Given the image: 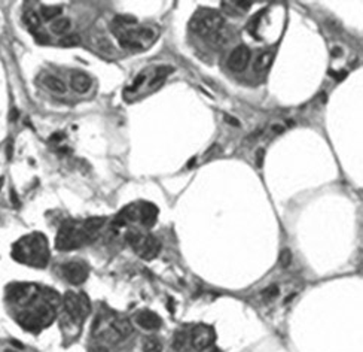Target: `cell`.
I'll list each match as a JSON object with an SVG mask.
<instances>
[{"instance_id":"obj_8","label":"cell","mask_w":363,"mask_h":352,"mask_svg":"<svg viewBox=\"0 0 363 352\" xmlns=\"http://www.w3.org/2000/svg\"><path fill=\"white\" fill-rule=\"evenodd\" d=\"M250 61V50L246 45H240L229 54L228 67L232 72H243Z\"/></svg>"},{"instance_id":"obj_12","label":"cell","mask_w":363,"mask_h":352,"mask_svg":"<svg viewBox=\"0 0 363 352\" xmlns=\"http://www.w3.org/2000/svg\"><path fill=\"white\" fill-rule=\"evenodd\" d=\"M91 85H92L91 78L84 72H76V74L71 75V78H70V87L73 88L76 93H81V94L89 91Z\"/></svg>"},{"instance_id":"obj_19","label":"cell","mask_w":363,"mask_h":352,"mask_svg":"<svg viewBox=\"0 0 363 352\" xmlns=\"http://www.w3.org/2000/svg\"><path fill=\"white\" fill-rule=\"evenodd\" d=\"M43 84H45L46 88H50V90L54 91V93H58V94H63V93H66V90H67L66 84H64L60 78L51 76V75H46V76L43 78Z\"/></svg>"},{"instance_id":"obj_34","label":"cell","mask_w":363,"mask_h":352,"mask_svg":"<svg viewBox=\"0 0 363 352\" xmlns=\"http://www.w3.org/2000/svg\"><path fill=\"white\" fill-rule=\"evenodd\" d=\"M225 121H228V124L235 126V127H238V126H240L238 120H237V118H232V116H229V115H225Z\"/></svg>"},{"instance_id":"obj_1","label":"cell","mask_w":363,"mask_h":352,"mask_svg":"<svg viewBox=\"0 0 363 352\" xmlns=\"http://www.w3.org/2000/svg\"><path fill=\"white\" fill-rule=\"evenodd\" d=\"M12 257L19 263L32 264L36 267H45L48 261L46 239L40 234H33L18 241L14 245Z\"/></svg>"},{"instance_id":"obj_9","label":"cell","mask_w":363,"mask_h":352,"mask_svg":"<svg viewBox=\"0 0 363 352\" xmlns=\"http://www.w3.org/2000/svg\"><path fill=\"white\" fill-rule=\"evenodd\" d=\"M36 296V287L29 284H14L8 288L9 300L15 303H27Z\"/></svg>"},{"instance_id":"obj_41","label":"cell","mask_w":363,"mask_h":352,"mask_svg":"<svg viewBox=\"0 0 363 352\" xmlns=\"http://www.w3.org/2000/svg\"><path fill=\"white\" fill-rule=\"evenodd\" d=\"M211 352H222V351H219V349H214V351H211Z\"/></svg>"},{"instance_id":"obj_27","label":"cell","mask_w":363,"mask_h":352,"mask_svg":"<svg viewBox=\"0 0 363 352\" xmlns=\"http://www.w3.org/2000/svg\"><path fill=\"white\" fill-rule=\"evenodd\" d=\"M79 43H81V37L78 35H69V36H64L60 40V45L61 46H67V48H70V46H76Z\"/></svg>"},{"instance_id":"obj_22","label":"cell","mask_w":363,"mask_h":352,"mask_svg":"<svg viewBox=\"0 0 363 352\" xmlns=\"http://www.w3.org/2000/svg\"><path fill=\"white\" fill-rule=\"evenodd\" d=\"M118 218H121L125 224H127L128 221H137V220H138V206H136V204L127 206V207L122 210V212L119 214Z\"/></svg>"},{"instance_id":"obj_25","label":"cell","mask_w":363,"mask_h":352,"mask_svg":"<svg viewBox=\"0 0 363 352\" xmlns=\"http://www.w3.org/2000/svg\"><path fill=\"white\" fill-rule=\"evenodd\" d=\"M24 22H26L27 27H29L30 30H36V29L40 27V18H39V15H37L36 12H33V11H29V12L24 14Z\"/></svg>"},{"instance_id":"obj_30","label":"cell","mask_w":363,"mask_h":352,"mask_svg":"<svg viewBox=\"0 0 363 352\" xmlns=\"http://www.w3.org/2000/svg\"><path fill=\"white\" fill-rule=\"evenodd\" d=\"M234 6L243 9V11H247L252 6V2H240V0H238V2H234Z\"/></svg>"},{"instance_id":"obj_2","label":"cell","mask_w":363,"mask_h":352,"mask_svg":"<svg viewBox=\"0 0 363 352\" xmlns=\"http://www.w3.org/2000/svg\"><path fill=\"white\" fill-rule=\"evenodd\" d=\"M94 238L89 236V234L78 227L75 222H64L60 230H58V234H57V241H55V246L61 251H70V249H75V248H79L88 242H91Z\"/></svg>"},{"instance_id":"obj_15","label":"cell","mask_w":363,"mask_h":352,"mask_svg":"<svg viewBox=\"0 0 363 352\" xmlns=\"http://www.w3.org/2000/svg\"><path fill=\"white\" fill-rule=\"evenodd\" d=\"M112 327L113 330L116 332V334L119 337H128L131 333H133V325L130 322V319L124 318V316H119V318H115L113 322H112Z\"/></svg>"},{"instance_id":"obj_4","label":"cell","mask_w":363,"mask_h":352,"mask_svg":"<svg viewBox=\"0 0 363 352\" xmlns=\"http://www.w3.org/2000/svg\"><path fill=\"white\" fill-rule=\"evenodd\" d=\"M127 241L131 248L143 258V260H154L161 251V243L155 236L141 234L138 231H130L127 234Z\"/></svg>"},{"instance_id":"obj_40","label":"cell","mask_w":363,"mask_h":352,"mask_svg":"<svg viewBox=\"0 0 363 352\" xmlns=\"http://www.w3.org/2000/svg\"><path fill=\"white\" fill-rule=\"evenodd\" d=\"M2 185H3V178H0V188H2Z\"/></svg>"},{"instance_id":"obj_38","label":"cell","mask_w":363,"mask_h":352,"mask_svg":"<svg viewBox=\"0 0 363 352\" xmlns=\"http://www.w3.org/2000/svg\"><path fill=\"white\" fill-rule=\"evenodd\" d=\"M11 120H12V121L17 120V109H12V112H11Z\"/></svg>"},{"instance_id":"obj_31","label":"cell","mask_w":363,"mask_h":352,"mask_svg":"<svg viewBox=\"0 0 363 352\" xmlns=\"http://www.w3.org/2000/svg\"><path fill=\"white\" fill-rule=\"evenodd\" d=\"M35 37H36L37 43H48V42H50V37H48L46 35H42V33H36Z\"/></svg>"},{"instance_id":"obj_5","label":"cell","mask_w":363,"mask_h":352,"mask_svg":"<svg viewBox=\"0 0 363 352\" xmlns=\"http://www.w3.org/2000/svg\"><path fill=\"white\" fill-rule=\"evenodd\" d=\"M66 312L75 322L81 324L89 314V303L85 296H76L75 293H66L63 297Z\"/></svg>"},{"instance_id":"obj_11","label":"cell","mask_w":363,"mask_h":352,"mask_svg":"<svg viewBox=\"0 0 363 352\" xmlns=\"http://www.w3.org/2000/svg\"><path fill=\"white\" fill-rule=\"evenodd\" d=\"M158 209L152 203H143L138 206V220L144 227H152L156 222Z\"/></svg>"},{"instance_id":"obj_28","label":"cell","mask_w":363,"mask_h":352,"mask_svg":"<svg viewBox=\"0 0 363 352\" xmlns=\"http://www.w3.org/2000/svg\"><path fill=\"white\" fill-rule=\"evenodd\" d=\"M278 261H280V266L283 269H287L290 266V263H292V254H290L289 249H283L280 252V257H278Z\"/></svg>"},{"instance_id":"obj_23","label":"cell","mask_w":363,"mask_h":352,"mask_svg":"<svg viewBox=\"0 0 363 352\" xmlns=\"http://www.w3.org/2000/svg\"><path fill=\"white\" fill-rule=\"evenodd\" d=\"M70 26H71V22H70L69 18H58V19H55V21L52 22L51 29H52V32H54L55 35H64V33L69 32Z\"/></svg>"},{"instance_id":"obj_36","label":"cell","mask_w":363,"mask_h":352,"mask_svg":"<svg viewBox=\"0 0 363 352\" xmlns=\"http://www.w3.org/2000/svg\"><path fill=\"white\" fill-rule=\"evenodd\" d=\"M89 352H109L106 348H102V346H97V348H92Z\"/></svg>"},{"instance_id":"obj_17","label":"cell","mask_w":363,"mask_h":352,"mask_svg":"<svg viewBox=\"0 0 363 352\" xmlns=\"http://www.w3.org/2000/svg\"><path fill=\"white\" fill-rule=\"evenodd\" d=\"M36 315H37V318L40 319V322L43 324V327L45 325H48L50 322H52V319L55 318V314H54V308L52 306H50L48 303H42L40 306H37V309H36V312H35Z\"/></svg>"},{"instance_id":"obj_3","label":"cell","mask_w":363,"mask_h":352,"mask_svg":"<svg viewBox=\"0 0 363 352\" xmlns=\"http://www.w3.org/2000/svg\"><path fill=\"white\" fill-rule=\"evenodd\" d=\"M222 26H224V17L219 12L208 9L197 12L189 22L190 30L200 36H211Z\"/></svg>"},{"instance_id":"obj_32","label":"cell","mask_w":363,"mask_h":352,"mask_svg":"<svg viewBox=\"0 0 363 352\" xmlns=\"http://www.w3.org/2000/svg\"><path fill=\"white\" fill-rule=\"evenodd\" d=\"M143 81H144V75H138V76L134 79V82H133V85H131V90H137V88L143 84Z\"/></svg>"},{"instance_id":"obj_16","label":"cell","mask_w":363,"mask_h":352,"mask_svg":"<svg viewBox=\"0 0 363 352\" xmlns=\"http://www.w3.org/2000/svg\"><path fill=\"white\" fill-rule=\"evenodd\" d=\"M104 222H106V220L103 217H92V218H88L84 222L82 228L89 234V236H92L95 239L97 238V233H99V230L104 225Z\"/></svg>"},{"instance_id":"obj_35","label":"cell","mask_w":363,"mask_h":352,"mask_svg":"<svg viewBox=\"0 0 363 352\" xmlns=\"http://www.w3.org/2000/svg\"><path fill=\"white\" fill-rule=\"evenodd\" d=\"M11 200H12V203H14V206H15V207H18V206H19V200H18L17 193H15L14 190H11Z\"/></svg>"},{"instance_id":"obj_18","label":"cell","mask_w":363,"mask_h":352,"mask_svg":"<svg viewBox=\"0 0 363 352\" xmlns=\"http://www.w3.org/2000/svg\"><path fill=\"white\" fill-rule=\"evenodd\" d=\"M188 332L186 330H177L173 336V342H172V348L174 352H185L188 348Z\"/></svg>"},{"instance_id":"obj_20","label":"cell","mask_w":363,"mask_h":352,"mask_svg":"<svg viewBox=\"0 0 363 352\" xmlns=\"http://www.w3.org/2000/svg\"><path fill=\"white\" fill-rule=\"evenodd\" d=\"M231 36H232L231 30H229L228 27L222 26L216 33H213V35L210 36V40H211L214 45H226V43L231 40Z\"/></svg>"},{"instance_id":"obj_24","label":"cell","mask_w":363,"mask_h":352,"mask_svg":"<svg viewBox=\"0 0 363 352\" xmlns=\"http://www.w3.org/2000/svg\"><path fill=\"white\" fill-rule=\"evenodd\" d=\"M143 352H162V343L158 337H148L143 342Z\"/></svg>"},{"instance_id":"obj_6","label":"cell","mask_w":363,"mask_h":352,"mask_svg":"<svg viewBox=\"0 0 363 352\" xmlns=\"http://www.w3.org/2000/svg\"><path fill=\"white\" fill-rule=\"evenodd\" d=\"M214 330L211 327L206 325V324H198L193 327V330L190 333V343L192 346L201 351V349H206L208 348L213 342H214Z\"/></svg>"},{"instance_id":"obj_21","label":"cell","mask_w":363,"mask_h":352,"mask_svg":"<svg viewBox=\"0 0 363 352\" xmlns=\"http://www.w3.org/2000/svg\"><path fill=\"white\" fill-rule=\"evenodd\" d=\"M92 43L95 45V48L99 50V51H102V53H106V54H112L113 53V45L104 36H95L92 39Z\"/></svg>"},{"instance_id":"obj_33","label":"cell","mask_w":363,"mask_h":352,"mask_svg":"<svg viewBox=\"0 0 363 352\" xmlns=\"http://www.w3.org/2000/svg\"><path fill=\"white\" fill-rule=\"evenodd\" d=\"M263 155H265L263 149H259V151L256 152V164H258V167H260L262 164H263Z\"/></svg>"},{"instance_id":"obj_39","label":"cell","mask_w":363,"mask_h":352,"mask_svg":"<svg viewBox=\"0 0 363 352\" xmlns=\"http://www.w3.org/2000/svg\"><path fill=\"white\" fill-rule=\"evenodd\" d=\"M273 130H274V131H277V133H281V131H283V127H281V126H274V127H273Z\"/></svg>"},{"instance_id":"obj_13","label":"cell","mask_w":363,"mask_h":352,"mask_svg":"<svg viewBox=\"0 0 363 352\" xmlns=\"http://www.w3.org/2000/svg\"><path fill=\"white\" fill-rule=\"evenodd\" d=\"M18 321H19V324H21L24 328H26V330L35 332V333L40 332V330H42V327H43V324L40 322V319L37 318V315H36L35 312H22V314L19 315Z\"/></svg>"},{"instance_id":"obj_10","label":"cell","mask_w":363,"mask_h":352,"mask_svg":"<svg viewBox=\"0 0 363 352\" xmlns=\"http://www.w3.org/2000/svg\"><path fill=\"white\" fill-rule=\"evenodd\" d=\"M136 322L143 328V330H148V332L158 330L162 325V319L155 312H151V311H141L136 316Z\"/></svg>"},{"instance_id":"obj_37","label":"cell","mask_w":363,"mask_h":352,"mask_svg":"<svg viewBox=\"0 0 363 352\" xmlns=\"http://www.w3.org/2000/svg\"><path fill=\"white\" fill-rule=\"evenodd\" d=\"M6 154H8V158H11V157H12V144H9V145H8V148H6Z\"/></svg>"},{"instance_id":"obj_14","label":"cell","mask_w":363,"mask_h":352,"mask_svg":"<svg viewBox=\"0 0 363 352\" xmlns=\"http://www.w3.org/2000/svg\"><path fill=\"white\" fill-rule=\"evenodd\" d=\"M273 60H274V53H273L271 50H263V51H260V53L256 56L255 63H253L255 72H258V74L265 72V70H267V69L271 66Z\"/></svg>"},{"instance_id":"obj_29","label":"cell","mask_w":363,"mask_h":352,"mask_svg":"<svg viewBox=\"0 0 363 352\" xmlns=\"http://www.w3.org/2000/svg\"><path fill=\"white\" fill-rule=\"evenodd\" d=\"M262 296L265 297V298H274V297H277L278 296V287H276V285H271V287H267L263 291H262Z\"/></svg>"},{"instance_id":"obj_26","label":"cell","mask_w":363,"mask_h":352,"mask_svg":"<svg viewBox=\"0 0 363 352\" xmlns=\"http://www.w3.org/2000/svg\"><path fill=\"white\" fill-rule=\"evenodd\" d=\"M60 14H61L60 6H43L42 8V15L45 19H52V18L58 17Z\"/></svg>"},{"instance_id":"obj_7","label":"cell","mask_w":363,"mask_h":352,"mask_svg":"<svg viewBox=\"0 0 363 352\" xmlns=\"http://www.w3.org/2000/svg\"><path fill=\"white\" fill-rule=\"evenodd\" d=\"M88 272H89L88 266L82 261H70V263L64 264V267H63L64 278L73 285H79V284L85 282L86 278H88Z\"/></svg>"}]
</instances>
